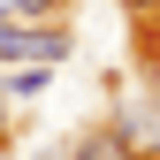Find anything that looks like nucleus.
I'll list each match as a JSON object with an SVG mask.
<instances>
[{
  "label": "nucleus",
  "mask_w": 160,
  "mask_h": 160,
  "mask_svg": "<svg viewBox=\"0 0 160 160\" xmlns=\"http://www.w3.org/2000/svg\"><path fill=\"white\" fill-rule=\"evenodd\" d=\"M0 61H23V69L46 61L53 69V61H69V31L61 23H8L0 15Z\"/></svg>",
  "instance_id": "1"
},
{
  "label": "nucleus",
  "mask_w": 160,
  "mask_h": 160,
  "mask_svg": "<svg viewBox=\"0 0 160 160\" xmlns=\"http://www.w3.org/2000/svg\"><path fill=\"white\" fill-rule=\"evenodd\" d=\"M76 160H137V152L122 145V130H92L84 145H76Z\"/></svg>",
  "instance_id": "2"
},
{
  "label": "nucleus",
  "mask_w": 160,
  "mask_h": 160,
  "mask_svg": "<svg viewBox=\"0 0 160 160\" xmlns=\"http://www.w3.org/2000/svg\"><path fill=\"white\" fill-rule=\"evenodd\" d=\"M114 130H122V145H130V152H137V145H160V114H137V107H130Z\"/></svg>",
  "instance_id": "3"
},
{
  "label": "nucleus",
  "mask_w": 160,
  "mask_h": 160,
  "mask_svg": "<svg viewBox=\"0 0 160 160\" xmlns=\"http://www.w3.org/2000/svg\"><path fill=\"white\" fill-rule=\"evenodd\" d=\"M53 8H61V0H0V15H8V23H46Z\"/></svg>",
  "instance_id": "4"
},
{
  "label": "nucleus",
  "mask_w": 160,
  "mask_h": 160,
  "mask_svg": "<svg viewBox=\"0 0 160 160\" xmlns=\"http://www.w3.org/2000/svg\"><path fill=\"white\" fill-rule=\"evenodd\" d=\"M130 8H137V15H160V0H130Z\"/></svg>",
  "instance_id": "5"
}]
</instances>
